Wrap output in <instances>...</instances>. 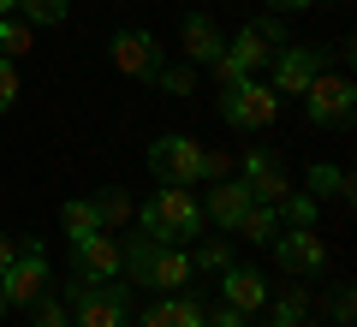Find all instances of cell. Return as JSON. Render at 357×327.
<instances>
[{
    "instance_id": "cell-1",
    "label": "cell",
    "mask_w": 357,
    "mask_h": 327,
    "mask_svg": "<svg viewBox=\"0 0 357 327\" xmlns=\"http://www.w3.org/2000/svg\"><path fill=\"white\" fill-rule=\"evenodd\" d=\"M137 232L143 238H161V244H185V238H203V202L191 197L185 185H161L149 202H137Z\"/></svg>"
},
{
    "instance_id": "cell-2",
    "label": "cell",
    "mask_w": 357,
    "mask_h": 327,
    "mask_svg": "<svg viewBox=\"0 0 357 327\" xmlns=\"http://www.w3.org/2000/svg\"><path fill=\"white\" fill-rule=\"evenodd\" d=\"M126 250V268L119 274H131L137 286H149V291H178V286H191V250L185 244H161V238H131V244H119Z\"/></svg>"
},
{
    "instance_id": "cell-3",
    "label": "cell",
    "mask_w": 357,
    "mask_h": 327,
    "mask_svg": "<svg viewBox=\"0 0 357 327\" xmlns=\"http://www.w3.org/2000/svg\"><path fill=\"white\" fill-rule=\"evenodd\" d=\"M66 310H72V327H126L131 291L119 280H66Z\"/></svg>"
},
{
    "instance_id": "cell-4",
    "label": "cell",
    "mask_w": 357,
    "mask_h": 327,
    "mask_svg": "<svg viewBox=\"0 0 357 327\" xmlns=\"http://www.w3.org/2000/svg\"><path fill=\"white\" fill-rule=\"evenodd\" d=\"M48 286H54L48 250H42L36 238H18V256L0 268V298H6V310H30Z\"/></svg>"
},
{
    "instance_id": "cell-5",
    "label": "cell",
    "mask_w": 357,
    "mask_h": 327,
    "mask_svg": "<svg viewBox=\"0 0 357 327\" xmlns=\"http://www.w3.org/2000/svg\"><path fill=\"white\" fill-rule=\"evenodd\" d=\"M215 114L227 119V126H238V131H268L274 119H280V96H274L268 77H244V84L220 89Z\"/></svg>"
},
{
    "instance_id": "cell-6",
    "label": "cell",
    "mask_w": 357,
    "mask_h": 327,
    "mask_svg": "<svg viewBox=\"0 0 357 327\" xmlns=\"http://www.w3.org/2000/svg\"><path fill=\"white\" fill-rule=\"evenodd\" d=\"M203 149L208 143H197L191 131H167V137L149 143V173L155 185H203Z\"/></svg>"
},
{
    "instance_id": "cell-7",
    "label": "cell",
    "mask_w": 357,
    "mask_h": 327,
    "mask_svg": "<svg viewBox=\"0 0 357 327\" xmlns=\"http://www.w3.org/2000/svg\"><path fill=\"white\" fill-rule=\"evenodd\" d=\"M351 107H357V84L345 72H316V77H310V89H304L310 126H345Z\"/></svg>"
},
{
    "instance_id": "cell-8",
    "label": "cell",
    "mask_w": 357,
    "mask_h": 327,
    "mask_svg": "<svg viewBox=\"0 0 357 327\" xmlns=\"http://www.w3.org/2000/svg\"><path fill=\"white\" fill-rule=\"evenodd\" d=\"M268 250H274V268H286V274L310 280L328 268V244H321L316 227H280L274 238H268Z\"/></svg>"
},
{
    "instance_id": "cell-9",
    "label": "cell",
    "mask_w": 357,
    "mask_h": 327,
    "mask_svg": "<svg viewBox=\"0 0 357 327\" xmlns=\"http://www.w3.org/2000/svg\"><path fill=\"white\" fill-rule=\"evenodd\" d=\"M119 268H126V250L114 232L72 238V280H119Z\"/></svg>"
},
{
    "instance_id": "cell-10",
    "label": "cell",
    "mask_w": 357,
    "mask_h": 327,
    "mask_svg": "<svg viewBox=\"0 0 357 327\" xmlns=\"http://www.w3.org/2000/svg\"><path fill=\"white\" fill-rule=\"evenodd\" d=\"M274 77H268V84H274V96H304L310 89V77L321 72V48H274Z\"/></svg>"
},
{
    "instance_id": "cell-11",
    "label": "cell",
    "mask_w": 357,
    "mask_h": 327,
    "mask_svg": "<svg viewBox=\"0 0 357 327\" xmlns=\"http://www.w3.org/2000/svg\"><path fill=\"white\" fill-rule=\"evenodd\" d=\"M114 66L131 77V84H149L155 66H161V48H155L149 30H119L114 36Z\"/></svg>"
},
{
    "instance_id": "cell-12",
    "label": "cell",
    "mask_w": 357,
    "mask_h": 327,
    "mask_svg": "<svg viewBox=\"0 0 357 327\" xmlns=\"http://www.w3.org/2000/svg\"><path fill=\"white\" fill-rule=\"evenodd\" d=\"M250 185H244V178H215V190H208L203 197V220L208 227H220V232H232L244 220V208H250Z\"/></svg>"
},
{
    "instance_id": "cell-13",
    "label": "cell",
    "mask_w": 357,
    "mask_h": 327,
    "mask_svg": "<svg viewBox=\"0 0 357 327\" xmlns=\"http://www.w3.org/2000/svg\"><path fill=\"white\" fill-rule=\"evenodd\" d=\"M238 178L250 185V197H256V202H280L286 190H292V185H286V167L274 161L268 149H250V155H244V173H238Z\"/></svg>"
},
{
    "instance_id": "cell-14",
    "label": "cell",
    "mask_w": 357,
    "mask_h": 327,
    "mask_svg": "<svg viewBox=\"0 0 357 327\" xmlns=\"http://www.w3.org/2000/svg\"><path fill=\"white\" fill-rule=\"evenodd\" d=\"M220 303H232L238 315H250V310H262L268 303V280L256 274V268H220Z\"/></svg>"
},
{
    "instance_id": "cell-15",
    "label": "cell",
    "mask_w": 357,
    "mask_h": 327,
    "mask_svg": "<svg viewBox=\"0 0 357 327\" xmlns=\"http://www.w3.org/2000/svg\"><path fill=\"white\" fill-rule=\"evenodd\" d=\"M178 42H185V66H215L220 54H227V36H220V24L208 13L185 18V36H178Z\"/></svg>"
},
{
    "instance_id": "cell-16",
    "label": "cell",
    "mask_w": 357,
    "mask_h": 327,
    "mask_svg": "<svg viewBox=\"0 0 357 327\" xmlns=\"http://www.w3.org/2000/svg\"><path fill=\"white\" fill-rule=\"evenodd\" d=\"M137 327H203V303L185 298V291H161V298L143 310Z\"/></svg>"
},
{
    "instance_id": "cell-17",
    "label": "cell",
    "mask_w": 357,
    "mask_h": 327,
    "mask_svg": "<svg viewBox=\"0 0 357 327\" xmlns=\"http://www.w3.org/2000/svg\"><path fill=\"white\" fill-rule=\"evenodd\" d=\"M227 60H232V66H238V72H250V77H256V72H262V66H268V60H274V48H268V42H262V36H256V30H250V24H244V30H238V36H232V42H227Z\"/></svg>"
},
{
    "instance_id": "cell-18",
    "label": "cell",
    "mask_w": 357,
    "mask_h": 327,
    "mask_svg": "<svg viewBox=\"0 0 357 327\" xmlns=\"http://www.w3.org/2000/svg\"><path fill=\"white\" fill-rule=\"evenodd\" d=\"M89 197H96V214H102V232H119V227H131L137 202H131L119 185H102V190H89Z\"/></svg>"
},
{
    "instance_id": "cell-19",
    "label": "cell",
    "mask_w": 357,
    "mask_h": 327,
    "mask_svg": "<svg viewBox=\"0 0 357 327\" xmlns=\"http://www.w3.org/2000/svg\"><path fill=\"white\" fill-rule=\"evenodd\" d=\"M60 227H66V244H72V238H89V232H102L96 197H72V202H60Z\"/></svg>"
},
{
    "instance_id": "cell-20",
    "label": "cell",
    "mask_w": 357,
    "mask_h": 327,
    "mask_svg": "<svg viewBox=\"0 0 357 327\" xmlns=\"http://www.w3.org/2000/svg\"><path fill=\"white\" fill-rule=\"evenodd\" d=\"M232 232H238V238H250V244H268L274 232H280V208H274V202H250V208H244V220H238Z\"/></svg>"
},
{
    "instance_id": "cell-21",
    "label": "cell",
    "mask_w": 357,
    "mask_h": 327,
    "mask_svg": "<svg viewBox=\"0 0 357 327\" xmlns=\"http://www.w3.org/2000/svg\"><path fill=\"white\" fill-rule=\"evenodd\" d=\"M18 18L30 30H60L72 18V0H18Z\"/></svg>"
},
{
    "instance_id": "cell-22",
    "label": "cell",
    "mask_w": 357,
    "mask_h": 327,
    "mask_svg": "<svg viewBox=\"0 0 357 327\" xmlns=\"http://www.w3.org/2000/svg\"><path fill=\"white\" fill-rule=\"evenodd\" d=\"M304 190H310V197H351V173H340V167H328V161H316V167H310V173H304Z\"/></svg>"
},
{
    "instance_id": "cell-23",
    "label": "cell",
    "mask_w": 357,
    "mask_h": 327,
    "mask_svg": "<svg viewBox=\"0 0 357 327\" xmlns=\"http://www.w3.org/2000/svg\"><path fill=\"white\" fill-rule=\"evenodd\" d=\"M36 48V30L24 24V18H0V60H24V54Z\"/></svg>"
},
{
    "instance_id": "cell-24",
    "label": "cell",
    "mask_w": 357,
    "mask_h": 327,
    "mask_svg": "<svg viewBox=\"0 0 357 327\" xmlns=\"http://www.w3.org/2000/svg\"><path fill=\"white\" fill-rule=\"evenodd\" d=\"M274 208H280V227H316V208H321V202L310 197V190H286Z\"/></svg>"
},
{
    "instance_id": "cell-25",
    "label": "cell",
    "mask_w": 357,
    "mask_h": 327,
    "mask_svg": "<svg viewBox=\"0 0 357 327\" xmlns=\"http://www.w3.org/2000/svg\"><path fill=\"white\" fill-rule=\"evenodd\" d=\"M191 268H203V274H220V268H232V238H203L191 250Z\"/></svg>"
},
{
    "instance_id": "cell-26",
    "label": "cell",
    "mask_w": 357,
    "mask_h": 327,
    "mask_svg": "<svg viewBox=\"0 0 357 327\" xmlns=\"http://www.w3.org/2000/svg\"><path fill=\"white\" fill-rule=\"evenodd\" d=\"M149 84H161L167 96H191V89H197V66H155Z\"/></svg>"
},
{
    "instance_id": "cell-27",
    "label": "cell",
    "mask_w": 357,
    "mask_h": 327,
    "mask_svg": "<svg viewBox=\"0 0 357 327\" xmlns=\"http://www.w3.org/2000/svg\"><path fill=\"white\" fill-rule=\"evenodd\" d=\"M274 327H310V298L304 291H286V298L274 303Z\"/></svg>"
},
{
    "instance_id": "cell-28",
    "label": "cell",
    "mask_w": 357,
    "mask_h": 327,
    "mask_svg": "<svg viewBox=\"0 0 357 327\" xmlns=\"http://www.w3.org/2000/svg\"><path fill=\"white\" fill-rule=\"evenodd\" d=\"M30 315H36V327H72V310H66V303L54 298V286L42 291L36 303H30Z\"/></svg>"
},
{
    "instance_id": "cell-29",
    "label": "cell",
    "mask_w": 357,
    "mask_h": 327,
    "mask_svg": "<svg viewBox=\"0 0 357 327\" xmlns=\"http://www.w3.org/2000/svg\"><path fill=\"white\" fill-rule=\"evenodd\" d=\"M250 30H256L262 42H268V48H286V18H280V13H262V18H256Z\"/></svg>"
},
{
    "instance_id": "cell-30",
    "label": "cell",
    "mask_w": 357,
    "mask_h": 327,
    "mask_svg": "<svg viewBox=\"0 0 357 327\" xmlns=\"http://www.w3.org/2000/svg\"><path fill=\"white\" fill-rule=\"evenodd\" d=\"M18 101V60H0V114H13Z\"/></svg>"
},
{
    "instance_id": "cell-31",
    "label": "cell",
    "mask_w": 357,
    "mask_h": 327,
    "mask_svg": "<svg viewBox=\"0 0 357 327\" xmlns=\"http://www.w3.org/2000/svg\"><path fill=\"white\" fill-rule=\"evenodd\" d=\"M215 178H232V161L215 149H203V185H215Z\"/></svg>"
},
{
    "instance_id": "cell-32",
    "label": "cell",
    "mask_w": 357,
    "mask_h": 327,
    "mask_svg": "<svg viewBox=\"0 0 357 327\" xmlns=\"http://www.w3.org/2000/svg\"><path fill=\"white\" fill-rule=\"evenodd\" d=\"M208 72H215V84H220V89H232V84H244V77H250V72H238V66H232L227 54H220V60L208 66Z\"/></svg>"
},
{
    "instance_id": "cell-33",
    "label": "cell",
    "mask_w": 357,
    "mask_h": 327,
    "mask_svg": "<svg viewBox=\"0 0 357 327\" xmlns=\"http://www.w3.org/2000/svg\"><path fill=\"white\" fill-rule=\"evenodd\" d=\"M351 310H357V298H351V291H340V298H333V321L351 327Z\"/></svg>"
},
{
    "instance_id": "cell-34",
    "label": "cell",
    "mask_w": 357,
    "mask_h": 327,
    "mask_svg": "<svg viewBox=\"0 0 357 327\" xmlns=\"http://www.w3.org/2000/svg\"><path fill=\"white\" fill-rule=\"evenodd\" d=\"M13 256H18V238H13V232H0V268L13 262Z\"/></svg>"
},
{
    "instance_id": "cell-35",
    "label": "cell",
    "mask_w": 357,
    "mask_h": 327,
    "mask_svg": "<svg viewBox=\"0 0 357 327\" xmlns=\"http://www.w3.org/2000/svg\"><path fill=\"white\" fill-rule=\"evenodd\" d=\"M280 13H304V6H316V0H274Z\"/></svg>"
},
{
    "instance_id": "cell-36",
    "label": "cell",
    "mask_w": 357,
    "mask_h": 327,
    "mask_svg": "<svg viewBox=\"0 0 357 327\" xmlns=\"http://www.w3.org/2000/svg\"><path fill=\"white\" fill-rule=\"evenodd\" d=\"M18 13V0H0V18H13Z\"/></svg>"
},
{
    "instance_id": "cell-37",
    "label": "cell",
    "mask_w": 357,
    "mask_h": 327,
    "mask_svg": "<svg viewBox=\"0 0 357 327\" xmlns=\"http://www.w3.org/2000/svg\"><path fill=\"white\" fill-rule=\"evenodd\" d=\"M0 315H6V298H0Z\"/></svg>"
}]
</instances>
